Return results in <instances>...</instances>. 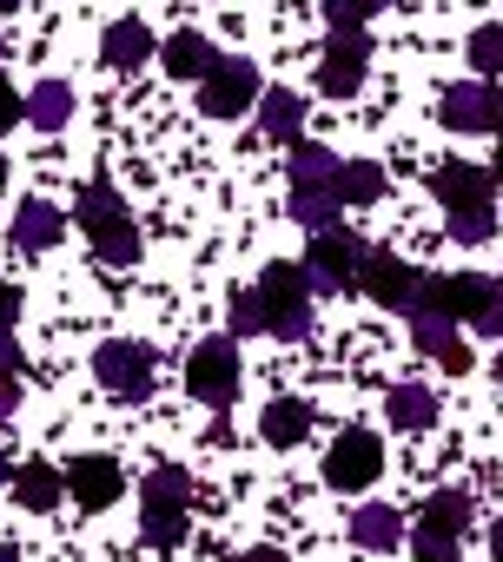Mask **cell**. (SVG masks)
Instances as JSON below:
<instances>
[{
    "label": "cell",
    "instance_id": "cell-1",
    "mask_svg": "<svg viewBox=\"0 0 503 562\" xmlns=\"http://www.w3.org/2000/svg\"><path fill=\"white\" fill-rule=\"evenodd\" d=\"M74 218H80V232L93 238V251H100L107 265H133V258H139V225H133V212L120 205V192H113L107 179H93V186L80 192Z\"/></svg>",
    "mask_w": 503,
    "mask_h": 562
},
{
    "label": "cell",
    "instance_id": "cell-2",
    "mask_svg": "<svg viewBox=\"0 0 503 562\" xmlns=\"http://www.w3.org/2000/svg\"><path fill=\"white\" fill-rule=\"evenodd\" d=\"M186 503H192V476L172 470V463H159V470L139 483V536H146L153 549L186 542Z\"/></svg>",
    "mask_w": 503,
    "mask_h": 562
},
{
    "label": "cell",
    "instance_id": "cell-3",
    "mask_svg": "<svg viewBox=\"0 0 503 562\" xmlns=\"http://www.w3.org/2000/svg\"><path fill=\"white\" fill-rule=\"evenodd\" d=\"M259 299H266V331H272L279 345H292V338L312 331V278H305V265H286V258L266 265Z\"/></svg>",
    "mask_w": 503,
    "mask_h": 562
},
{
    "label": "cell",
    "instance_id": "cell-4",
    "mask_svg": "<svg viewBox=\"0 0 503 562\" xmlns=\"http://www.w3.org/2000/svg\"><path fill=\"white\" fill-rule=\"evenodd\" d=\"M365 251H371V245H365L351 225L312 232V245H305V278H312V292H351L358 271H365Z\"/></svg>",
    "mask_w": 503,
    "mask_h": 562
},
{
    "label": "cell",
    "instance_id": "cell-5",
    "mask_svg": "<svg viewBox=\"0 0 503 562\" xmlns=\"http://www.w3.org/2000/svg\"><path fill=\"white\" fill-rule=\"evenodd\" d=\"M490 299H503V285H496V278H483V271H450V278H424V299H417V312H437V318H483V305ZM411 312V318H417Z\"/></svg>",
    "mask_w": 503,
    "mask_h": 562
},
{
    "label": "cell",
    "instance_id": "cell-6",
    "mask_svg": "<svg viewBox=\"0 0 503 562\" xmlns=\"http://www.w3.org/2000/svg\"><path fill=\"white\" fill-rule=\"evenodd\" d=\"M358 292L365 299H378L384 312H417V299H424V271L417 265H404V258H391V251H365V271H358Z\"/></svg>",
    "mask_w": 503,
    "mask_h": 562
},
{
    "label": "cell",
    "instance_id": "cell-7",
    "mask_svg": "<svg viewBox=\"0 0 503 562\" xmlns=\"http://www.w3.org/2000/svg\"><path fill=\"white\" fill-rule=\"evenodd\" d=\"M186 384H192L199 404L225 411V404L238 397V345H232V338H205V345L192 351V364H186Z\"/></svg>",
    "mask_w": 503,
    "mask_h": 562
},
{
    "label": "cell",
    "instance_id": "cell-8",
    "mask_svg": "<svg viewBox=\"0 0 503 562\" xmlns=\"http://www.w3.org/2000/svg\"><path fill=\"white\" fill-rule=\"evenodd\" d=\"M378 470H384V443L371 430H338L332 437V450H325V483L332 490H365V483H378Z\"/></svg>",
    "mask_w": 503,
    "mask_h": 562
},
{
    "label": "cell",
    "instance_id": "cell-9",
    "mask_svg": "<svg viewBox=\"0 0 503 562\" xmlns=\"http://www.w3.org/2000/svg\"><path fill=\"white\" fill-rule=\"evenodd\" d=\"M365 67H371L365 27H332V47H325V60H318V87H325L332 100H351V93L365 87Z\"/></svg>",
    "mask_w": 503,
    "mask_h": 562
},
{
    "label": "cell",
    "instance_id": "cell-10",
    "mask_svg": "<svg viewBox=\"0 0 503 562\" xmlns=\"http://www.w3.org/2000/svg\"><path fill=\"white\" fill-rule=\"evenodd\" d=\"M93 378L113 391V397H126V404H139L146 391H153V351L146 345H100L93 351Z\"/></svg>",
    "mask_w": 503,
    "mask_h": 562
},
{
    "label": "cell",
    "instance_id": "cell-11",
    "mask_svg": "<svg viewBox=\"0 0 503 562\" xmlns=\"http://www.w3.org/2000/svg\"><path fill=\"white\" fill-rule=\"evenodd\" d=\"M252 100H259V67H252V60H219L199 80V113H212V120H232Z\"/></svg>",
    "mask_w": 503,
    "mask_h": 562
},
{
    "label": "cell",
    "instance_id": "cell-12",
    "mask_svg": "<svg viewBox=\"0 0 503 562\" xmlns=\"http://www.w3.org/2000/svg\"><path fill=\"white\" fill-rule=\"evenodd\" d=\"M444 126L450 133H496V87L490 80L444 87Z\"/></svg>",
    "mask_w": 503,
    "mask_h": 562
},
{
    "label": "cell",
    "instance_id": "cell-13",
    "mask_svg": "<svg viewBox=\"0 0 503 562\" xmlns=\"http://www.w3.org/2000/svg\"><path fill=\"white\" fill-rule=\"evenodd\" d=\"M120 463L113 457H74L67 463V496L80 503V509H107V503H120Z\"/></svg>",
    "mask_w": 503,
    "mask_h": 562
},
{
    "label": "cell",
    "instance_id": "cell-14",
    "mask_svg": "<svg viewBox=\"0 0 503 562\" xmlns=\"http://www.w3.org/2000/svg\"><path fill=\"white\" fill-rule=\"evenodd\" d=\"M431 192H437L450 212H477V205H490V172L470 166V159H444V166L431 172Z\"/></svg>",
    "mask_w": 503,
    "mask_h": 562
},
{
    "label": "cell",
    "instance_id": "cell-15",
    "mask_svg": "<svg viewBox=\"0 0 503 562\" xmlns=\"http://www.w3.org/2000/svg\"><path fill=\"white\" fill-rule=\"evenodd\" d=\"M411 345H417L424 358H437L450 378H463V371H470V345H463V338H457V325H450V318H437V312H417V318H411Z\"/></svg>",
    "mask_w": 503,
    "mask_h": 562
},
{
    "label": "cell",
    "instance_id": "cell-16",
    "mask_svg": "<svg viewBox=\"0 0 503 562\" xmlns=\"http://www.w3.org/2000/svg\"><path fill=\"white\" fill-rule=\"evenodd\" d=\"M60 232H67L60 205H47V199H21V212H14V245H21V251H47V245H60Z\"/></svg>",
    "mask_w": 503,
    "mask_h": 562
},
{
    "label": "cell",
    "instance_id": "cell-17",
    "mask_svg": "<svg viewBox=\"0 0 503 562\" xmlns=\"http://www.w3.org/2000/svg\"><path fill=\"white\" fill-rule=\"evenodd\" d=\"M100 60H107V67H120V74L146 67V60H153V34H146V21H113V27H107V41H100Z\"/></svg>",
    "mask_w": 503,
    "mask_h": 562
},
{
    "label": "cell",
    "instance_id": "cell-18",
    "mask_svg": "<svg viewBox=\"0 0 503 562\" xmlns=\"http://www.w3.org/2000/svg\"><path fill=\"white\" fill-rule=\"evenodd\" d=\"M259 133L279 139V146H299V133H305V100L286 93V87H272V93L259 100Z\"/></svg>",
    "mask_w": 503,
    "mask_h": 562
},
{
    "label": "cell",
    "instance_id": "cell-19",
    "mask_svg": "<svg viewBox=\"0 0 503 562\" xmlns=\"http://www.w3.org/2000/svg\"><path fill=\"white\" fill-rule=\"evenodd\" d=\"M305 430H312V404H299V397H272V404H266V417H259V437H266L272 450L305 443Z\"/></svg>",
    "mask_w": 503,
    "mask_h": 562
},
{
    "label": "cell",
    "instance_id": "cell-20",
    "mask_svg": "<svg viewBox=\"0 0 503 562\" xmlns=\"http://www.w3.org/2000/svg\"><path fill=\"white\" fill-rule=\"evenodd\" d=\"M351 542H358V549H378V555H391V549L404 542V516H398L391 503H365V509L351 516Z\"/></svg>",
    "mask_w": 503,
    "mask_h": 562
},
{
    "label": "cell",
    "instance_id": "cell-21",
    "mask_svg": "<svg viewBox=\"0 0 503 562\" xmlns=\"http://www.w3.org/2000/svg\"><path fill=\"white\" fill-rule=\"evenodd\" d=\"M67 496V470H54V463H21L14 470V503L21 509H54Z\"/></svg>",
    "mask_w": 503,
    "mask_h": 562
},
{
    "label": "cell",
    "instance_id": "cell-22",
    "mask_svg": "<svg viewBox=\"0 0 503 562\" xmlns=\"http://www.w3.org/2000/svg\"><path fill=\"white\" fill-rule=\"evenodd\" d=\"M212 67H219V54H212L205 34H172V41H166V74H172V80H205Z\"/></svg>",
    "mask_w": 503,
    "mask_h": 562
},
{
    "label": "cell",
    "instance_id": "cell-23",
    "mask_svg": "<svg viewBox=\"0 0 503 562\" xmlns=\"http://www.w3.org/2000/svg\"><path fill=\"white\" fill-rule=\"evenodd\" d=\"M27 120H34L41 133H60V126L74 120V87H67V80H41V87L27 93Z\"/></svg>",
    "mask_w": 503,
    "mask_h": 562
},
{
    "label": "cell",
    "instance_id": "cell-24",
    "mask_svg": "<svg viewBox=\"0 0 503 562\" xmlns=\"http://www.w3.org/2000/svg\"><path fill=\"white\" fill-rule=\"evenodd\" d=\"M338 205H345L338 186H292V205H286V212H292L305 232H325V225H338Z\"/></svg>",
    "mask_w": 503,
    "mask_h": 562
},
{
    "label": "cell",
    "instance_id": "cell-25",
    "mask_svg": "<svg viewBox=\"0 0 503 562\" xmlns=\"http://www.w3.org/2000/svg\"><path fill=\"white\" fill-rule=\"evenodd\" d=\"M384 411H391L398 430H431V424H437V391H424V384H398V391L384 397Z\"/></svg>",
    "mask_w": 503,
    "mask_h": 562
},
{
    "label": "cell",
    "instance_id": "cell-26",
    "mask_svg": "<svg viewBox=\"0 0 503 562\" xmlns=\"http://www.w3.org/2000/svg\"><path fill=\"white\" fill-rule=\"evenodd\" d=\"M338 166L345 159H332V146H312V139L292 146V186H338Z\"/></svg>",
    "mask_w": 503,
    "mask_h": 562
},
{
    "label": "cell",
    "instance_id": "cell-27",
    "mask_svg": "<svg viewBox=\"0 0 503 562\" xmlns=\"http://www.w3.org/2000/svg\"><path fill=\"white\" fill-rule=\"evenodd\" d=\"M338 199H345V205H371V199H384V166H371V159H345V166H338Z\"/></svg>",
    "mask_w": 503,
    "mask_h": 562
},
{
    "label": "cell",
    "instance_id": "cell-28",
    "mask_svg": "<svg viewBox=\"0 0 503 562\" xmlns=\"http://www.w3.org/2000/svg\"><path fill=\"white\" fill-rule=\"evenodd\" d=\"M417 522H424V529H444V536H463V529H470V496H463V490H437Z\"/></svg>",
    "mask_w": 503,
    "mask_h": 562
},
{
    "label": "cell",
    "instance_id": "cell-29",
    "mask_svg": "<svg viewBox=\"0 0 503 562\" xmlns=\"http://www.w3.org/2000/svg\"><path fill=\"white\" fill-rule=\"evenodd\" d=\"M463 60L490 80V74H503V27H477L470 41H463Z\"/></svg>",
    "mask_w": 503,
    "mask_h": 562
},
{
    "label": "cell",
    "instance_id": "cell-30",
    "mask_svg": "<svg viewBox=\"0 0 503 562\" xmlns=\"http://www.w3.org/2000/svg\"><path fill=\"white\" fill-rule=\"evenodd\" d=\"M450 238H457V245H483V238H496V212H490V205H477V212H450Z\"/></svg>",
    "mask_w": 503,
    "mask_h": 562
},
{
    "label": "cell",
    "instance_id": "cell-31",
    "mask_svg": "<svg viewBox=\"0 0 503 562\" xmlns=\"http://www.w3.org/2000/svg\"><path fill=\"white\" fill-rule=\"evenodd\" d=\"M252 331H266V299H259V285L232 299V338H252Z\"/></svg>",
    "mask_w": 503,
    "mask_h": 562
},
{
    "label": "cell",
    "instance_id": "cell-32",
    "mask_svg": "<svg viewBox=\"0 0 503 562\" xmlns=\"http://www.w3.org/2000/svg\"><path fill=\"white\" fill-rule=\"evenodd\" d=\"M378 8H391V0H325V21L332 27H365Z\"/></svg>",
    "mask_w": 503,
    "mask_h": 562
},
{
    "label": "cell",
    "instance_id": "cell-33",
    "mask_svg": "<svg viewBox=\"0 0 503 562\" xmlns=\"http://www.w3.org/2000/svg\"><path fill=\"white\" fill-rule=\"evenodd\" d=\"M417 562H457V536H444V529H424V522H417Z\"/></svg>",
    "mask_w": 503,
    "mask_h": 562
},
{
    "label": "cell",
    "instance_id": "cell-34",
    "mask_svg": "<svg viewBox=\"0 0 503 562\" xmlns=\"http://www.w3.org/2000/svg\"><path fill=\"white\" fill-rule=\"evenodd\" d=\"M21 371H27V358H21L14 331H0V378H21Z\"/></svg>",
    "mask_w": 503,
    "mask_h": 562
},
{
    "label": "cell",
    "instance_id": "cell-35",
    "mask_svg": "<svg viewBox=\"0 0 503 562\" xmlns=\"http://www.w3.org/2000/svg\"><path fill=\"white\" fill-rule=\"evenodd\" d=\"M14 318H21V292L0 278V331H14Z\"/></svg>",
    "mask_w": 503,
    "mask_h": 562
},
{
    "label": "cell",
    "instance_id": "cell-36",
    "mask_svg": "<svg viewBox=\"0 0 503 562\" xmlns=\"http://www.w3.org/2000/svg\"><path fill=\"white\" fill-rule=\"evenodd\" d=\"M21 113H27V100H14V87H8V80H0V133H8V126H14Z\"/></svg>",
    "mask_w": 503,
    "mask_h": 562
},
{
    "label": "cell",
    "instance_id": "cell-37",
    "mask_svg": "<svg viewBox=\"0 0 503 562\" xmlns=\"http://www.w3.org/2000/svg\"><path fill=\"white\" fill-rule=\"evenodd\" d=\"M477 331H483V338H503V299H490V305H483V318H477Z\"/></svg>",
    "mask_w": 503,
    "mask_h": 562
},
{
    "label": "cell",
    "instance_id": "cell-38",
    "mask_svg": "<svg viewBox=\"0 0 503 562\" xmlns=\"http://www.w3.org/2000/svg\"><path fill=\"white\" fill-rule=\"evenodd\" d=\"M14 404H21V378H0V417H14Z\"/></svg>",
    "mask_w": 503,
    "mask_h": 562
},
{
    "label": "cell",
    "instance_id": "cell-39",
    "mask_svg": "<svg viewBox=\"0 0 503 562\" xmlns=\"http://www.w3.org/2000/svg\"><path fill=\"white\" fill-rule=\"evenodd\" d=\"M238 562H286V555H279V549H245Z\"/></svg>",
    "mask_w": 503,
    "mask_h": 562
},
{
    "label": "cell",
    "instance_id": "cell-40",
    "mask_svg": "<svg viewBox=\"0 0 503 562\" xmlns=\"http://www.w3.org/2000/svg\"><path fill=\"white\" fill-rule=\"evenodd\" d=\"M490 549H496V555H503V516H496V522H490Z\"/></svg>",
    "mask_w": 503,
    "mask_h": 562
},
{
    "label": "cell",
    "instance_id": "cell-41",
    "mask_svg": "<svg viewBox=\"0 0 503 562\" xmlns=\"http://www.w3.org/2000/svg\"><path fill=\"white\" fill-rule=\"evenodd\" d=\"M496 133H503V87H496Z\"/></svg>",
    "mask_w": 503,
    "mask_h": 562
},
{
    "label": "cell",
    "instance_id": "cell-42",
    "mask_svg": "<svg viewBox=\"0 0 503 562\" xmlns=\"http://www.w3.org/2000/svg\"><path fill=\"white\" fill-rule=\"evenodd\" d=\"M0 483H14V470H8V457H0Z\"/></svg>",
    "mask_w": 503,
    "mask_h": 562
},
{
    "label": "cell",
    "instance_id": "cell-43",
    "mask_svg": "<svg viewBox=\"0 0 503 562\" xmlns=\"http://www.w3.org/2000/svg\"><path fill=\"white\" fill-rule=\"evenodd\" d=\"M496 186H503V146H496Z\"/></svg>",
    "mask_w": 503,
    "mask_h": 562
},
{
    "label": "cell",
    "instance_id": "cell-44",
    "mask_svg": "<svg viewBox=\"0 0 503 562\" xmlns=\"http://www.w3.org/2000/svg\"><path fill=\"white\" fill-rule=\"evenodd\" d=\"M0 562H14V549H8V542H0Z\"/></svg>",
    "mask_w": 503,
    "mask_h": 562
},
{
    "label": "cell",
    "instance_id": "cell-45",
    "mask_svg": "<svg viewBox=\"0 0 503 562\" xmlns=\"http://www.w3.org/2000/svg\"><path fill=\"white\" fill-rule=\"evenodd\" d=\"M0 186H8V159H0Z\"/></svg>",
    "mask_w": 503,
    "mask_h": 562
},
{
    "label": "cell",
    "instance_id": "cell-46",
    "mask_svg": "<svg viewBox=\"0 0 503 562\" xmlns=\"http://www.w3.org/2000/svg\"><path fill=\"white\" fill-rule=\"evenodd\" d=\"M8 8H14V0H0V14H8Z\"/></svg>",
    "mask_w": 503,
    "mask_h": 562
},
{
    "label": "cell",
    "instance_id": "cell-47",
    "mask_svg": "<svg viewBox=\"0 0 503 562\" xmlns=\"http://www.w3.org/2000/svg\"><path fill=\"white\" fill-rule=\"evenodd\" d=\"M496 378H503V358H496Z\"/></svg>",
    "mask_w": 503,
    "mask_h": 562
},
{
    "label": "cell",
    "instance_id": "cell-48",
    "mask_svg": "<svg viewBox=\"0 0 503 562\" xmlns=\"http://www.w3.org/2000/svg\"><path fill=\"white\" fill-rule=\"evenodd\" d=\"M0 54H8V41H0Z\"/></svg>",
    "mask_w": 503,
    "mask_h": 562
},
{
    "label": "cell",
    "instance_id": "cell-49",
    "mask_svg": "<svg viewBox=\"0 0 503 562\" xmlns=\"http://www.w3.org/2000/svg\"><path fill=\"white\" fill-rule=\"evenodd\" d=\"M490 562H503V555H490Z\"/></svg>",
    "mask_w": 503,
    "mask_h": 562
}]
</instances>
